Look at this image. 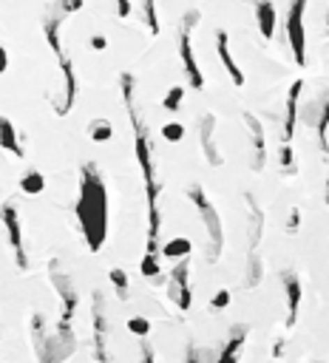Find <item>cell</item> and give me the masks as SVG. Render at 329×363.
I'll return each instance as SVG.
<instances>
[{"mask_svg":"<svg viewBox=\"0 0 329 363\" xmlns=\"http://www.w3.org/2000/svg\"><path fill=\"white\" fill-rule=\"evenodd\" d=\"M284 295H286V329L296 327L298 321V309H301V298H304V287L296 272H284Z\"/></svg>","mask_w":329,"mask_h":363,"instance_id":"obj_9","label":"cell"},{"mask_svg":"<svg viewBox=\"0 0 329 363\" xmlns=\"http://www.w3.org/2000/svg\"><path fill=\"white\" fill-rule=\"evenodd\" d=\"M278 159H281V165H284V168H293V162H296L293 148H290V145H284V148H281V154H278Z\"/></svg>","mask_w":329,"mask_h":363,"instance_id":"obj_29","label":"cell"},{"mask_svg":"<svg viewBox=\"0 0 329 363\" xmlns=\"http://www.w3.org/2000/svg\"><path fill=\"white\" fill-rule=\"evenodd\" d=\"M216 54H219L224 71L230 74L233 85H236V88H244V71L238 68V63H236V57H233V52H230V34H227L224 29H216Z\"/></svg>","mask_w":329,"mask_h":363,"instance_id":"obj_10","label":"cell"},{"mask_svg":"<svg viewBox=\"0 0 329 363\" xmlns=\"http://www.w3.org/2000/svg\"><path fill=\"white\" fill-rule=\"evenodd\" d=\"M6 68H9V52L3 49V43H0V77L6 74Z\"/></svg>","mask_w":329,"mask_h":363,"instance_id":"obj_33","label":"cell"},{"mask_svg":"<svg viewBox=\"0 0 329 363\" xmlns=\"http://www.w3.org/2000/svg\"><path fill=\"white\" fill-rule=\"evenodd\" d=\"M256 23H259V31L264 40H273L275 37V3L273 0H256Z\"/></svg>","mask_w":329,"mask_h":363,"instance_id":"obj_15","label":"cell"},{"mask_svg":"<svg viewBox=\"0 0 329 363\" xmlns=\"http://www.w3.org/2000/svg\"><path fill=\"white\" fill-rule=\"evenodd\" d=\"M17 188H20V193H26V196H40V193L46 191V176L40 173V170H29V173L20 176Z\"/></svg>","mask_w":329,"mask_h":363,"instance_id":"obj_18","label":"cell"},{"mask_svg":"<svg viewBox=\"0 0 329 363\" xmlns=\"http://www.w3.org/2000/svg\"><path fill=\"white\" fill-rule=\"evenodd\" d=\"M52 281H54V287H57V292H60V301H63V306H66L60 327H71V318H74V312H77V292H74L71 281H68L66 276H60L57 269H52Z\"/></svg>","mask_w":329,"mask_h":363,"instance_id":"obj_13","label":"cell"},{"mask_svg":"<svg viewBox=\"0 0 329 363\" xmlns=\"http://www.w3.org/2000/svg\"><path fill=\"white\" fill-rule=\"evenodd\" d=\"M151 321H148V318H142V315H131L128 318V332L131 335H137V338H148L151 335Z\"/></svg>","mask_w":329,"mask_h":363,"instance_id":"obj_26","label":"cell"},{"mask_svg":"<svg viewBox=\"0 0 329 363\" xmlns=\"http://www.w3.org/2000/svg\"><path fill=\"white\" fill-rule=\"evenodd\" d=\"M74 213L79 221L82 239H86V247L91 253H100L108 239V188L94 162H86L79 168V196Z\"/></svg>","mask_w":329,"mask_h":363,"instance_id":"obj_2","label":"cell"},{"mask_svg":"<svg viewBox=\"0 0 329 363\" xmlns=\"http://www.w3.org/2000/svg\"><path fill=\"white\" fill-rule=\"evenodd\" d=\"M0 196H3V193H0Z\"/></svg>","mask_w":329,"mask_h":363,"instance_id":"obj_38","label":"cell"},{"mask_svg":"<svg viewBox=\"0 0 329 363\" xmlns=\"http://www.w3.org/2000/svg\"><path fill=\"white\" fill-rule=\"evenodd\" d=\"M185 363H199V352H196V346H188V355H185Z\"/></svg>","mask_w":329,"mask_h":363,"instance_id":"obj_36","label":"cell"},{"mask_svg":"<svg viewBox=\"0 0 329 363\" xmlns=\"http://www.w3.org/2000/svg\"><path fill=\"white\" fill-rule=\"evenodd\" d=\"M139 363H156V355H153V346H142V357H139Z\"/></svg>","mask_w":329,"mask_h":363,"instance_id":"obj_34","label":"cell"},{"mask_svg":"<svg viewBox=\"0 0 329 363\" xmlns=\"http://www.w3.org/2000/svg\"><path fill=\"white\" fill-rule=\"evenodd\" d=\"M137 82L134 74H122L119 77V94L125 103V114L134 131V156L139 162L142 170V182H145V199H148V244L145 253L148 255H159V230H162V216H159V179H156V162H153V142H151V131L137 108Z\"/></svg>","mask_w":329,"mask_h":363,"instance_id":"obj_1","label":"cell"},{"mask_svg":"<svg viewBox=\"0 0 329 363\" xmlns=\"http://www.w3.org/2000/svg\"><path fill=\"white\" fill-rule=\"evenodd\" d=\"M0 221L6 227V236H9V247L15 255L17 269H29V253H26V242H23V224H20V213L12 202H6L0 207Z\"/></svg>","mask_w":329,"mask_h":363,"instance_id":"obj_6","label":"cell"},{"mask_svg":"<svg viewBox=\"0 0 329 363\" xmlns=\"http://www.w3.org/2000/svg\"><path fill=\"white\" fill-rule=\"evenodd\" d=\"M108 281H111L114 292H116L122 301H128V295H131V279H128L125 269H122V267H111V269H108Z\"/></svg>","mask_w":329,"mask_h":363,"instance_id":"obj_19","label":"cell"},{"mask_svg":"<svg viewBox=\"0 0 329 363\" xmlns=\"http://www.w3.org/2000/svg\"><path fill=\"white\" fill-rule=\"evenodd\" d=\"M139 272L145 279H156L159 276V255H142V264H139Z\"/></svg>","mask_w":329,"mask_h":363,"instance_id":"obj_27","label":"cell"},{"mask_svg":"<svg viewBox=\"0 0 329 363\" xmlns=\"http://www.w3.org/2000/svg\"><path fill=\"white\" fill-rule=\"evenodd\" d=\"M188 199L199 207V213H201V221H204V227H208V233H211V244H213V258L219 255V250H222V242H224V233H222V218L216 216V207H213V202L204 196V191L201 188H190V193H188Z\"/></svg>","mask_w":329,"mask_h":363,"instance_id":"obj_7","label":"cell"},{"mask_svg":"<svg viewBox=\"0 0 329 363\" xmlns=\"http://www.w3.org/2000/svg\"><path fill=\"white\" fill-rule=\"evenodd\" d=\"M304 91V80H296L290 85V94H286V119H284V145L293 142L296 136V125H298V100Z\"/></svg>","mask_w":329,"mask_h":363,"instance_id":"obj_11","label":"cell"},{"mask_svg":"<svg viewBox=\"0 0 329 363\" xmlns=\"http://www.w3.org/2000/svg\"><path fill=\"white\" fill-rule=\"evenodd\" d=\"M89 136H91V142L102 145V142H108L111 136H114V128H111V122H105V119H94V122L89 125Z\"/></svg>","mask_w":329,"mask_h":363,"instance_id":"obj_21","label":"cell"},{"mask_svg":"<svg viewBox=\"0 0 329 363\" xmlns=\"http://www.w3.org/2000/svg\"><path fill=\"white\" fill-rule=\"evenodd\" d=\"M201 20L199 12H188L182 17V26H179V57H182V68H185V77H188V85L201 91L204 88V71L199 66V57L193 54V43H190V31L193 26Z\"/></svg>","mask_w":329,"mask_h":363,"instance_id":"obj_4","label":"cell"},{"mask_svg":"<svg viewBox=\"0 0 329 363\" xmlns=\"http://www.w3.org/2000/svg\"><path fill=\"white\" fill-rule=\"evenodd\" d=\"M318 140H321V148L329 151V94L321 105V117H318Z\"/></svg>","mask_w":329,"mask_h":363,"instance_id":"obj_22","label":"cell"},{"mask_svg":"<svg viewBox=\"0 0 329 363\" xmlns=\"http://www.w3.org/2000/svg\"><path fill=\"white\" fill-rule=\"evenodd\" d=\"M82 6H86V0H54V3L46 9L43 20H40V29H43V37H46V45L52 49V54L57 57V68L63 74V100L54 105V111L60 117L71 114L74 103H77V71H74V60L68 57V49H66V40H63V23L77 15Z\"/></svg>","mask_w":329,"mask_h":363,"instance_id":"obj_3","label":"cell"},{"mask_svg":"<svg viewBox=\"0 0 329 363\" xmlns=\"http://www.w3.org/2000/svg\"><path fill=\"white\" fill-rule=\"evenodd\" d=\"M116 15L125 20V17H131V0H116Z\"/></svg>","mask_w":329,"mask_h":363,"instance_id":"obj_32","label":"cell"},{"mask_svg":"<svg viewBox=\"0 0 329 363\" xmlns=\"http://www.w3.org/2000/svg\"><path fill=\"white\" fill-rule=\"evenodd\" d=\"M323 202L329 205V176H326V196H323Z\"/></svg>","mask_w":329,"mask_h":363,"instance_id":"obj_37","label":"cell"},{"mask_svg":"<svg viewBox=\"0 0 329 363\" xmlns=\"http://www.w3.org/2000/svg\"><path fill=\"white\" fill-rule=\"evenodd\" d=\"M304 15H307V0H290V9H286V40H290V52H293V60L298 66H307V26H304Z\"/></svg>","mask_w":329,"mask_h":363,"instance_id":"obj_5","label":"cell"},{"mask_svg":"<svg viewBox=\"0 0 329 363\" xmlns=\"http://www.w3.org/2000/svg\"><path fill=\"white\" fill-rule=\"evenodd\" d=\"M142 15H145V26H148L151 37H159L162 23H159V12H156V0H142Z\"/></svg>","mask_w":329,"mask_h":363,"instance_id":"obj_20","label":"cell"},{"mask_svg":"<svg viewBox=\"0 0 329 363\" xmlns=\"http://www.w3.org/2000/svg\"><path fill=\"white\" fill-rule=\"evenodd\" d=\"M159 133H162L164 142H174V145H176V142L185 140V125H182V122H164Z\"/></svg>","mask_w":329,"mask_h":363,"instance_id":"obj_25","label":"cell"},{"mask_svg":"<svg viewBox=\"0 0 329 363\" xmlns=\"http://www.w3.org/2000/svg\"><path fill=\"white\" fill-rule=\"evenodd\" d=\"M244 343H247V327H236V329L230 332V338H227L222 355L216 357V363H238Z\"/></svg>","mask_w":329,"mask_h":363,"instance_id":"obj_16","label":"cell"},{"mask_svg":"<svg viewBox=\"0 0 329 363\" xmlns=\"http://www.w3.org/2000/svg\"><path fill=\"white\" fill-rule=\"evenodd\" d=\"M273 357H275V360L284 357V338H278V341L273 343Z\"/></svg>","mask_w":329,"mask_h":363,"instance_id":"obj_35","label":"cell"},{"mask_svg":"<svg viewBox=\"0 0 329 363\" xmlns=\"http://www.w3.org/2000/svg\"><path fill=\"white\" fill-rule=\"evenodd\" d=\"M91 49H94V52H105V49H108V37H105V34H94V37H91Z\"/></svg>","mask_w":329,"mask_h":363,"instance_id":"obj_31","label":"cell"},{"mask_svg":"<svg viewBox=\"0 0 329 363\" xmlns=\"http://www.w3.org/2000/svg\"><path fill=\"white\" fill-rule=\"evenodd\" d=\"M247 122H250V131H253V140H256V168L264 165V133H261V125L256 117L247 114Z\"/></svg>","mask_w":329,"mask_h":363,"instance_id":"obj_23","label":"cell"},{"mask_svg":"<svg viewBox=\"0 0 329 363\" xmlns=\"http://www.w3.org/2000/svg\"><path fill=\"white\" fill-rule=\"evenodd\" d=\"M188 276H190V261H188V258L176 261L174 269H171V298H174V304H176L182 312H188V309L193 306V292H190Z\"/></svg>","mask_w":329,"mask_h":363,"instance_id":"obj_8","label":"cell"},{"mask_svg":"<svg viewBox=\"0 0 329 363\" xmlns=\"http://www.w3.org/2000/svg\"><path fill=\"white\" fill-rule=\"evenodd\" d=\"M190 253H193V242L185 239V236H179V239H168V242L162 244V250H159V255H162V258H168V261L190 258Z\"/></svg>","mask_w":329,"mask_h":363,"instance_id":"obj_17","label":"cell"},{"mask_svg":"<svg viewBox=\"0 0 329 363\" xmlns=\"http://www.w3.org/2000/svg\"><path fill=\"white\" fill-rule=\"evenodd\" d=\"M230 306V290H219L213 298H211V309L213 312H222V309H227Z\"/></svg>","mask_w":329,"mask_h":363,"instance_id":"obj_28","label":"cell"},{"mask_svg":"<svg viewBox=\"0 0 329 363\" xmlns=\"http://www.w3.org/2000/svg\"><path fill=\"white\" fill-rule=\"evenodd\" d=\"M298 224H301V210L293 207V210H290V221H286V230H290V233L298 230Z\"/></svg>","mask_w":329,"mask_h":363,"instance_id":"obj_30","label":"cell"},{"mask_svg":"<svg viewBox=\"0 0 329 363\" xmlns=\"http://www.w3.org/2000/svg\"><path fill=\"white\" fill-rule=\"evenodd\" d=\"M91 318H94V349H97V360L100 363H108L105 360V352H108V324H105V312H102V295L97 292L94 295V309H91Z\"/></svg>","mask_w":329,"mask_h":363,"instance_id":"obj_12","label":"cell"},{"mask_svg":"<svg viewBox=\"0 0 329 363\" xmlns=\"http://www.w3.org/2000/svg\"><path fill=\"white\" fill-rule=\"evenodd\" d=\"M182 100H185V85H174L168 94H164V100H162V108L164 111H179V105H182Z\"/></svg>","mask_w":329,"mask_h":363,"instance_id":"obj_24","label":"cell"},{"mask_svg":"<svg viewBox=\"0 0 329 363\" xmlns=\"http://www.w3.org/2000/svg\"><path fill=\"white\" fill-rule=\"evenodd\" d=\"M0 148L12 156H23V145H20V133H17V125L9 119V117H0Z\"/></svg>","mask_w":329,"mask_h":363,"instance_id":"obj_14","label":"cell"}]
</instances>
